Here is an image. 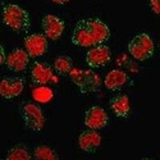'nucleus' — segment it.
<instances>
[{
    "label": "nucleus",
    "instance_id": "14",
    "mask_svg": "<svg viewBox=\"0 0 160 160\" xmlns=\"http://www.w3.org/2000/svg\"><path fill=\"white\" fill-rule=\"evenodd\" d=\"M109 106H110L112 112L115 114V117H118V118L126 119L129 115V112H131L129 99L124 94H119V95L113 96L109 100Z\"/></svg>",
    "mask_w": 160,
    "mask_h": 160
},
{
    "label": "nucleus",
    "instance_id": "15",
    "mask_svg": "<svg viewBox=\"0 0 160 160\" xmlns=\"http://www.w3.org/2000/svg\"><path fill=\"white\" fill-rule=\"evenodd\" d=\"M127 82H128V76L126 72H123L121 69H113L105 76L104 86L110 91H118Z\"/></svg>",
    "mask_w": 160,
    "mask_h": 160
},
{
    "label": "nucleus",
    "instance_id": "12",
    "mask_svg": "<svg viewBox=\"0 0 160 160\" xmlns=\"http://www.w3.org/2000/svg\"><path fill=\"white\" fill-rule=\"evenodd\" d=\"M101 145V136L96 129H86L78 136V146L85 152H96Z\"/></svg>",
    "mask_w": 160,
    "mask_h": 160
},
{
    "label": "nucleus",
    "instance_id": "7",
    "mask_svg": "<svg viewBox=\"0 0 160 160\" xmlns=\"http://www.w3.org/2000/svg\"><path fill=\"white\" fill-rule=\"evenodd\" d=\"M41 27L44 30V35L48 38L52 40V41H57V40L62 37L64 32L65 23L62 18L54 14H46L41 19Z\"/></svg>",
    "mask_w": 160,
    "mask_h": 160
},
{
    "label": "nucleus",
    "instance_id": "13",
    "mask_svg": "<svg viewBox=\"0 0 160 160\" xmlns=\"http://www.w3.org/2000/svg\"><path fill=\"white\" fill-rule=\"evenodd\" d=\"M52 77H54V72H52L51 65L46 62H35L31 69V79L35 85L44 86L49 83Z\"/></svg>",
    "mask_w": 160,
    "mask_h": 160
},
{
    "label": "nucleus",
    "instance_id": "9",
    "mask_svg": "<svg viewBox=\"0 0 160 160\" xmlns=\"http://www.w3.org/2000/svg\"><path fill=\"white\" fill-rule=\"evenodd\" d=\"M24 48L31 58L42 57L48 51V37L42 33H31L24 37Z\"/></svg>",
    "mask_w": 160,
    "mask_h": 160
},
{
    "label": "nucleus",
    "instance_id": "21",
    "mask_svg": "<svg viewBox=\"0 0 160 160\" xmlns=\"http://www.w3.org/2000/svg\"><path fill=\"white\" fill-rule=\"evenodd\" d=\"M52 3H55V4H60V5H63V4H67L69 2V0H51Z\"/></svg>",
    "mask_w": 160,
    "mask_h": 160
},
{
    "label": "nucleus",
    "instance_id": "16",
    "mask_svg": "<svg viewBox=\"0 0 160 160\" xmlns=\"http://www.w3.org/2000/svg\"><path fill=\"white\" fill-rule=\"evenodd\" d=\"M31 158H32L31 152L28 151L27 146L23 143L14 145L7 151V155H5L7 160H30Z\"/></svg>",
    "mask_w": 160,
    "mask_h": 160
},
{
    "label": "nucleus",
    "instance_id": "19",
    "mask_svg": "<svg viewBox=\"0 0 160 160\" xmlns=\"http://www.w3.org/2000/svg\"><path fill=\"white\" fill-rule=\"evenodd\" d=\"M150 9L155 14H160V0H150Z\"/></svg>",
    "mask_w": 160,
    "mask_h": 160
},
{
    "label": "nucleus",
    "instance_id": "17",
    "mask_svg": "<svg viewBox=\"0 0 160 160\" xmlns=\"http://www.w3.org/2000/svg\"><path fill=\"white\" fill-rule=\"evenodd\" d=\"M73 69V59L69 55H59L54 62V71L60 74H69Z\"/></svg>",
    "mask_w": 160,
    "mask_h": 160
},
{
    "label": "nucleus",
    "instance_id": "5",
    "mask_svg": "<svg viewBox=\"0 0 160 160\" xmlns=\"http://www.w3.org/2000/svg\"><path fill=\"white\" fill-rule=\"evenodd\" d=\"M22 119L24 126L33 132H40L45 126V115L40 106L35 102H26L22 106Z\"/></svg>",
    "mask_w": 160,
    "mask_h": 160
},
{
    "label": "nucleus",
    "instance_id": "10",
    "mask_svg": "<svg viewBox=\"0 0 160 160\" xmlns=\"http://www.w3.org/2000/svg\"><path fill=\"white\" fill-rule=\"evenodd\" d=\"M26 81L22 77H4L0 82V95L10 100L19 96L24 88Z\"/></svg>",
    "mask_w": 160,
    "mask_h": 160
},
{
    "label": "nucleus",
    "instance_id": "11",
    "mask_svg": "<svg viewBox=\"0 0 160 160\" xmlns=\"http://www.w3.org/2000/svg\"><path fill=\"white\" fill-rule=\"evenodd\" d=\"M30 58L31 57L27 52V50H23L21 48H17L14 50H12L8 54L5 65H7V68L9 71L19 73V72L26 71V68L28 67Z\"/></svg>",
    "mask_w": 160,
    "mask_h": 160
},
{
    "label": "nucleus",
    "instance_id": "6",
    "mask_svg": "<svg viewBox=\"0 0 160 160\" xmlns=\"http://www.w3.org/2000/svg\"><path fill=\"white\" fill-rule=\"evenodd\" d=\"M112 59L110 48L104 44L91 48L86 54V63L90 68H101Z\"/></svg>",
    "mask_w": 160,
    "mask_h": 160
},
{
    "label": "nucleus",
    "instance_id": "20",
    "mask_svg": "<svg viewBox=\"0 0 160 160\" xmlns=\"http://www.w3.org/2000/svg\"><path fill=\"white\" fill-rule=\"evenodd\" d=\"M0 52H2V55H0V64H4L5 65V62H7V54H5V49L4 46H0Z\"/></svg>",
    "mask_w": 160,
    "mask_h": 160
},
{
    "label": "nucleus",
    "instance_id": "18",
    "mask_svg": "<svg viewBox=\"0 0 160 160\" xmlns=\"http://www.w3.org/2000/svg\"><path fill=\"white\" fill-rule=\"evenodd\" d=\"M33 158L37 160H58L59 155L54 149L49 148L46 145H40L33 150Z\"/></svg>",
    "mask_w": 160,
    "mask_h": 160
},
{
    "label": "nucleus",
    "instance_id": "4",
    "mask_svg": "<svg viewBox=\"0 0 160 160\" xmlns=\"http://www.w3.org/2000/svg\"><path fill=\"white\" fill-rule=\"evenodd\" d=\"M128 51L132 58L138 62L149 60L155 51V45L151 36L145 32L136 35L128 42Z\"/></svg>",
    "mask_w": 160,
    "mask_h": 160
},
{
    "label": "nucleus",
    "instance_id": "2",
    "mask_svg": "<svg viewBox=\"0 0 160 160\" xmlns=\"http://www.w3.org/2000/svg\"><path fill=\"white\" fill-rule=\"evenodd\" d=\"M3 23L14 32H26L31 26L28 12L17 4H5L3 7Z\"/></svg>",
    "mask_w": 160,
    "mask_h": 160
},
{
    "label": "nucleus",
    "instance_id": "8",
    "mask_svg": "<svg viewBox=\"0 0 160 160\" xmlns=\"http://www.w3.org/2000/svg\"><path fill=\"white\" fill-rule=\"evenodd\" d=\"M109 117L101 106H91L85 113V126L90 129H102L108 126Z\"/></svg>",
    "mask_w": 160,
    "mask_h": 160
},
{
    "label": "nucleus",
    "instance_id": "1",
    "mask_svg": "<svg viewBox=\"0 0 160 160\" xmlns=\"http://www.w3.org/2000/svg\"><path fill=\"white\" fill-rule=\"evenodd\" d=\"M110 38V28L100 18L79 19L72 32V44L79 48H94L105 44Z\"/></svg>",
    "mask_w": 160,
    "mask_h": 160
},
{
    "label": "nucleus",
    "instance_id": "3",
    "mask_svg": "<svg viewBox=\"0 0 160 160\" xmlns=\"http://www.w3.org/2000/svg\"><path fill=\"white\" fill-rule=\"evenodd\" d=\"M71 81L78 87L81 94H94L101 88V78L92 69H77L73 68L69 73Z\"/></svg>",
    "mask_w": 160,
    "mask_h": 160
}]
</instances>
